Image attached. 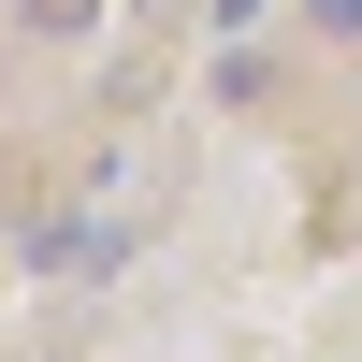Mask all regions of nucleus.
<instances>
[{
  "instance_id": "1",
  "label": "nucleus",
  "mask_w": 362,
  "mask_h": 362,
  "mask_svg": "<svg viewBox=\"0 0 362 362\" xmlns=\"http://www.w3.org/2000/svg\"><path fill=\"white\" fill-rule=\"evenodd\" d=\"M305 29H334V44H362V0H305Z\"/></svg>"
},
{
  "instance_id": "2",
  "label": "nucleus",
  "mask_w": 362,
  "mask_h": 362,
  "mask_svg": "<svg viewBox=\"0 0 362 362\" xmlns=\"http://www.w3.org/2000/svg\"><path fill=\"white\" fill-rule=\"evenodd\" d=\"M29 29H87V0H29Z\"/></svg>"
}]
</instances>
